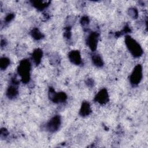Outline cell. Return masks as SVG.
Here are the masks:
<instances>
[{"label":"cell","mask_w":148,"mask_h":148,"mask_svg":"<svg viewBox=\"0 0 148 148\" xmlns=\"http://www.w3.org/2000/svg\"><path fill=\"white\" fill-rule=\"evenodd\" d=\"M16 80L13 81V84H11L8 88L6 94L7 96L10 98H14L18 94V89L16 86Z\"/></svg>","instance_id":"9"},{"label":"cell","mask_w":148,"mask_h":148,"mask_svg":"<svg viewBox=\"0 0 148 148\" xmlns=\"http://www.w3.org/2000/svg\"><path fill=\"white\" fill-rule=\"evenodd\" d=\"M109 99L108 94L106 90L102 89L96 95L95 100L99 103L104 104L106 103Z\"/></svg>","instance_id":"7"},{"label":"cell","mask_w":148,"mask_h":148,"mask_svg":"<svg viewBox=\"0 0 148 148\" xmlns=\"http://www.w3.org/2000/svg\"><path fill=\"white\" fill-rule=\"evenodd\" d=\"M81 23H82V24L83 25V26H86L88 24V23H89V20H88V18L87 17H84L82 18V20H81Z\"/></svg>","instance_id":"17"},{"label":"cell","mask_w":148,"mask_h":148,"mask_svg":"<svg viewBox=\"0 0 148 148\" xmlns=\"http://www.w3.org/2000/svg\"><path fill=\"white\" fill-rule=\"evenodd\" d=\"M98 41V34L96 32H92L90 34L87 38V42L89 47L91 49V50H95Z\"/></svg>","instance_id":"6"},{"label":"cell","mask_w":148,"mask_h":148,"mask_svg":"<svg viewBox=\"0 0 148 148\" xmlns=\"http://www.w3.org/2000/svg\"><path fill=\"white\" fill-rule=\"evenodd\" d=\"M42 57V51L40 49H36L32 55V58H33V61L35 62L36 64H38L41 60V58Z\"/></svg>","instance_id":"11"},{"label":"cell","mask_w":148,"mask_h":148,"mask_svg":"<svg viewBox=\"0 0 148 148\" xmlns=\"http://www.w3.org/2000/svg\"><path fill=\"white\" fill-rule=\"evenodd\" d=\"M50 97L51 99L54 101V102H62L65 101L66 99V94L64 92H60V93H56L55 91L51 89V91L49 92Z\"/></svg>","instance_id":"5"},{"label":"cell","mask_w":148,"mask_h":148,"mask_svg":"<svg viewBox=\"0 0 148 148\" xmlns=\"http://www.w3.org/2000/svg\"><path fill=\"white\" fill-rule=\"evenodd\" d=\"M14 17V15L13 14H9L8 16H6V17H5V20L6 22H9L10 21H11L13 18Z\"/></svg>","instance_id":"18"},{"label":"cell","mask_w":148,"mask_h":148,"mask_svg":"<svg viewBox=\"0 0 148 148\" xmlns=\"http://www.w3.org/2000/svg\"><path fill=\"white\" fill-rule=\"evenodd\" d=\"M32 36L34 38H35L36 40L40 39L42 38V34L38 29H34L32 31Z\"/></svg>","instance_id":"15"},{"label":"cell","mask_w":148,"mask_h":148,"mask_svg":"<svg viewBox=\"0 0 148 148\" xmlns=\"http://www.w3.org/2000/svg\"><path fill=\"white\" fill-rule=\"evenodd\" d=\"M91 112V109L90 106L88 103L87 102H84L81 107L80 110V114L82 116H85L88 115Z\"/></svg>","instance_id":"10"},{"label":"cell","mask_w":148,"mask_h":148,"mask_svg":"<svg viewBox=\"0 0 148 148\" xmlns=\"http://www.w3.org/2000/svg\"><path fill=\"white\" fill-rule=\"evenodd\" d=\"M32 3H33V5L37 9L42 10L44 8H45L48 5H47L46 2H43L41 1H32Z\"/></svg>","instance_id":"13"},{"label":"cell","mask_w":148,"mask_h":148,"mask_svg":"<svg viewBox=\"0 0 148 148\" xmlns=\"http://www.w3.org/2000/svg\"><path fill=\"white\" fill-rule=\"evenodd\" d=\"M129 15L132 18H136L138 16V12L135 8H131L129 10Z\"/></svg>","instance_id":"16"},{"label":"cell","mask_w":148,"mask_h":148,"mask_svg":"<svg viewBox=\"0 0 148 148\" xmlns=\"http://www.w3.org/2000/svg\"><path fill=\"white\" fill-rule=\"evenodd\" d=\"M31 64L27 60H22L18 67V73L21 76L23 82L27 83L29 80Z\"/></svg>","instance_id":"2"},{"label":"cell","mask_w":148,"mask_h":148,"mask_svg":"<svg viewBox=\"0 0 148 148\" xmlns=\"http://www.w3.org/2000/svg\"><path fill=\"white\" fill-rule=\"evenodd\" d=\"M61 124V119L59 116H55L53 117L46 124L47 130L50 132H54L57 131Z\"/></svg>","instance_id":"4"},{"label":"cell","mask_w":148,"mask_h":148,"mask_svg":"<svg viewBox=\"0 0 148 148\" xmlns=\"http://www.w3.org/2000/svg\"><path fill=\"white\" fill-rule=\"evenodd\" d=\"M142 68L139 64L137 65L133 70L131 76H130V82L134 85L138 84L142 80Z\"/></svg>","instance_id":"3"},{"label":"cell","mask_w":148,"mask_h":148,"mask_svg":"<svg viewBox=\"0 0 148 148\" xmlns=\"http://www.w3.org/2000/svg\"><path fill=\"white\" fill-rule=\"evenodd\" d=\"M92 61L94 64L97 66L100 67L103 65V61L102 60V58L98 54H94L92 56Z\"/></svg>","instance_id":"12"},{"label":"cell","mask_w":148,"mask_h":148,"mask_svg":"<svg viewBox=\"0 0 148 148\" xmlns=\"http://www.w3.org/2000/svg\"><path fill=\"white\" fill-rule=\"evenodd\" d=\"M10 64L9 60L6 57H2L0 60V68L2 70L5 69Z\"/></svg>","instance_id":"14"},{"label":"cell","mask_w":148,"mask_h":148,"mask_svg":"<svg viewBox=\"0 0 148 148\" xmlns=\"http://www.w3.org/2000/svg\"><path fill=\"white\" fill-rule=\"evenodd\" d=\"M125 44L129 51L135 57H139L142 54V49L139 44L130 36L125 37Z\"/></svg>","instance_id":"1"},{"label":"cell","mask_w":148,"mask_h":148,"mask_svg":"<svg viewBox=\"0 0 148 148\" xmlns=\"http://www.w3.org/2000/svg\"><path fill=\"white\" fill-rule=\"evenodd\" d=\"M69 58L72 63L76 65H79L82 62L80 53L77 50H73L71 51L69 54Z\"/></svg>","instance_id":"8"}]
</instances>
